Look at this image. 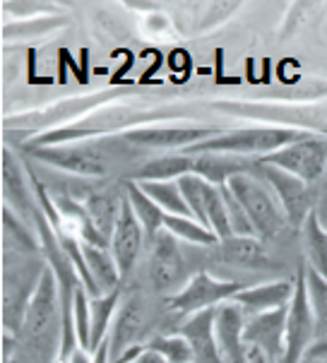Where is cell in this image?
Instances as JSON below:
<instances>
[{
  "mask_svg": "<svg viewBox=\"0 0 327 363\" xmlns=\"http://www.w3.org/2000/svg\"><path fill=\"white\" fill-rule=\"evenodd\" d=\"M17 342H20V356H27L29 363H58L60 359L63 311H60L58 279L51 267H46L41 277V284L36 289Z\"/></svg>",
  "mask_w": 327,
  "mask_h": 363,
  "instance_id": "cell-1",
  "label": "cell"
},
{
  "mask_svg": "<svg viewBox=\"0 0 327 363\" xmlns=\"http://www.w3.org/2000/svg\"><path fill=\"white\" fill-rule=\"evenodd\" d=\"M138 150L126 138H101L84 140L75 145H55V147H22L29 159L65 171L79 178H106L121 162H126Z\"/></svg>",
  "mask_w": 327,
  "mask_h": 363,
  "instance_id": "cell-2",
  "label": "cell"
},
{
  "mask_svg": "<svg viewBox=\"0 0 327 363\" xmlns=\"http://www.w3.org/2000/svg\"><path fill=\"white\" fill-rule=\"evenodd\" d=\"M166 113H150V111H138L133 106H106L92 111L75 123L53 128L46 133H36L22 147H55V145H75L84 140H101L113 138V133L126 135L128 130L142 128V123H150L162 118Z\"/></svg>",
  "mask_w": 327,
  "mask_h": 363,
  "instance_id": "cell-3",
  "label": "cell"
},
{
  "mask_svg": "<svg viewBox=\"0 0 327 363\" xmlns=\"http://www.w3.org/2000/svg\"><path fill=\"white\" fill-rule=\"evenodd\" d=\"M3 328L17 337L48 264L44 255H20L10 250H3Z\"/></svg>",
  "mask_w": 327,
  "mask_h": 363,
  "instance_id": "cell-4",
  "label": "cell"
},
{
  "mask_svg": "<svg viewBox=\"0 0 327 363\" xmlns=\"http://www.w3.org/2000/svg\"><path fill=\"white\" fill-rule=\"evenodd\" d=\"M306 130L299 128H277V125H260V128H236V130H221L214 138L205 140L200 145H193L183 150V155H205V152H217V155H236V157H267L282 147L292 145Z\"/></svg>",
  "mask_w": 327,
  "mask_h": 363,
  "instance_id": "cell-5",
  "label": "cell"
},
{
  "mask_svg": "<svg viewBox=\"0 0 327 363\" xmlns=\"http://www.w3.org/2000/svg\"><path fill=\"white\" fill-rule=\"evenodd\" d=\"M226 188L231 190V195L240 202L243 212L248 214L253 229H255V236L260 241L262 238H275L289 224L279 202L275 198V193L255 171L233 176L226 183Z\"/></svg>",
  "mask_w": 327,
  "mask_h": 363,
  "instance_id": "cell-6",
  "label": "cell"
},
{
  "mask_svg": "<svg viewBox=\"0 0 327 363\" xmlns=\"http://www.w3.org/2000/svg\"><path fill=\"white\" fill-rule=\"evenodd\" d=\"M240 289H245L240 281L217 279V277L209 272H195L181 291L166 298V308L174 313V315L190 318L195 313L219 308L221 303H226V301L236 296Z\"/></svg>",
  "mask_w": 327,
  "mask_h": 363,
  "instance_id": "cell-7",
  "label": "cell"
},
{
  "mask_svg": "<svg viewBox=\"0 0 327 363\" xmlns=\"http://www.w3.org/2000/svg\"><path fill=\"white\" fill-rule=\"evenodd\" d=\"M257 164L277 166V169L287 171V174L301 178V181L313 183L325 174L327 138L306 130L299 140H294L292 145H287V147H282V150L272 152V155L257 159Z\"/></svg>",
  "mask_w": 327,
  "mask_h": 363,
  "instance_id": "cell-8",
  "label": "cell"
},
{
  "mask_svg": "<svg viewBox=\"0 0 327 363\" xmlns=\"http://www.w3.org/2000/svg\"><path fill=\"white\" fill-rule=\"evenodd\" d=\"M294 281V298L287 308V354H284V363H304L311 347L318 340L316 318H313L311 301H308L304 260H301L299 269H296Z\"/></svg>",
  "mask_w": 327,
  "mask_h": 363,
  "instance_id": "cell-9",
  "label": "cell"
},
{
  "mask_svg": "<svg viewBox=\"0 0 327 363\" xmlns=\"http://www.w3.org/2000/svg\"><path fill=\"white\" fill-rule=\"evenodd\" d=\"M147 245H150L147 277H150L152 289L157 294H164L166 298L174 296L190 279V277H186V260H183L181 248H178V238H174L164 229Z\"/></svg>",
  "mask_w": 327,
  "mask_h": 363,
  "instance_id": "cell-10",
  "label": "cell"
},
{
  "mask_svg": "<svg viewBox=\"0 0 327 363\" xmlns=\"http://www.w3.org/2000/svg\"><path fill=\"white\" fill-rule=\"evenodd\" d=\"M255 174L260 176L270 186V190L275 193L289 226L301 231L308 214L313 212V198H311V188H308L311 183L301 181V178L287 174V171L277 169V166H265V164L255 166Z\"/></svg>",
  "mask_w": 327,
  "mask_h": 363,
  "instance_id": "cell-11",
  "label": "cell"
},
{
  "mask_svg": "<svg viewBox=\"0 0 327 363\" xmlns=\"http://www.w3.org/2000/svg\"><path fill=\"white\" fill-rule=\"evenodd\" d=\"M219 128L205 125H142L135 130H128L123 138L138 150H188L193 145H200L205 140L219 135Z\"/></svg>",
  "mask_w": 327,
  "mask_h": 363,
  "instance_id": "cell-12",
  "label": "cell"
},
{
  "mask_svg": "<svg viewBox=\"0 0 327 363\" xmlns=\"http://www.w3.org/2000/svg\"><path fill=\"white\" fill-rule=\"evenodd\" d=\"M152 308L142 296H131L126 303L121 306L118 315L113 323V335H109L111 340V359L118 363L135 347H145L140 342V337L150 330L152 325Z\"/></svg>",
  "mask_w": 327,
  "mask_h": 363,
  "instance_id": "cell-13",
  "label": "cell"
},
{
  "mask_svg": "<svg viewBox=\"0 0 327 363\" xmlns=\"http://www.w3.org/2000/svg\"><path fill=\"white\" fill-rule=\"evenodd\" d=\"M3 198L5 207H10L27 224L34 226V221L41 212L39 200L34 195L29 174H24L20 159H17V155L10 147H3Z\"/></svg>",
  "mask_w": 327,
  "mask_h": 363,
  "instance_id": "cell-14",
  "label": "cell"
},
{
  "mask_svg": "<svg viewBox=\"0 0 327 363\" xmlns=\"http://www.w3.org/2000/svg\"><path fill=\"white\" fill-rule=\"evenodd\" d=\"M287 308L257 313L245 320L243 340L248 349H260L272 363H284L287 354Z\"/></svg>",
  "mask_w": 327,
  "mask_h": 363,
  "instance_id": "cell-15",
  "label": "cell"
},
{
  "mask_svg": "<svg viewBox=\"0 0 327 363\" xmlns=\"http://www.w3.org/2000/svg\"><path fill=\"white\" fill-rule=\"evenodd\" d=\"M248 313L233 301H226L214 315V335H217L219 354L224 363H245L248 361V344L243 340Z\"/></svg>",
  "mask_w": 327,
  "mask_h": 363,
  "instance_id": "cell-16",
  "label": "cell"
},
{
  "mask_svg": "<svg viewBox=\"0 0 327 363\" xmlns=\"http://www.w3.org/2000/svg\"><path fill=\"white\" fill-rule=\"evenodd\" d=\"M147 243V236L142 231L138 217H135L131 202L123 195V207H121V217L116 221V229L111 233V255H113L116 264L121 269V277L126 279L133 272L135 262L140 257L142 245Z\"/></svg>",
  "mask_w": 327,
  "mask_h": 363,
  "instance_id": "cell-17",
  "label": "cell"
},
{
  "mask_svg": "<svg viewBox=\"0 0 327 363\" xmlns=\"http://www.w3.org/2000/svg\"><path fill=\"white\" fill-rule=\"evenodd\" d=\"M294 279H277V281H265V284L245 286L233 296L231 301L238 303L248 315H257V313H270L287 308L294 298Z\"/></svg>",
  "mask_w": 327,
  "mask_h": 363,
  "instance_id": "cell-18",
  "label": "cell"
},
{
  "mask_svg": "<svg viewBox=\"0 0 327 363\" xmlns=\"http://www.w3.org/2000/svg\"><path fill=\"white\" fill-rule=\"evenodd\" d=\"M214 315H217V308L195 313V315L183 320L178 328V332L186 337L190 349H193L195 363H224L219 354L217 335H214Z\"/></svg>",
  "mask_w": 327,
  "mask_h": 363,
  "instance_id": "cell-19",
  "label": "cell"
},
{
  "mask_svg": "<svg viewBox=\"0 0 327 363\" xmlns=\"http://www.w3.org/2000/svg\"><path fill=\"white\" fill-rule=\"evenodd\" d=\"M193 157V174L205 178L209 186H226L233 176L250 174L255 171L257 159L236 157V155H217V152H205V155H190Z\"/></svg>",
  "mask_w": 327,
  "mask_h": 363,
  "instance_id": "cell-20",
  "label": "cell"
},
{
  "mask_svg": "<svg viewBox=\"0 0 327 363\" xmlns=\"http://www.w3.org/2000/svg\"><path fill=\"white\" fill-rule=\"evenodd\" d=\"M193 174V157L190 155H162V157H152L147 162H142L140 166L128 174V181L135 183H164V181H178V178Z\"/></svg>",
  "mask_w": 327,
  "mask_h": 363,
  "instance_id": "cell-21",
  "label": "cell"
},
{
  "mask_svg": "<svg viewBox=\"0 0 327 363\" xmlns=\"http://www.w3.org/2000/svg\"><path fill=\"white\" fill-rule=\"evenodd\" d=\"M217 250L221 260L238 269H267L272 264L260 238L233 236L229 241H221L217 245Z\"/></svg>",
  "mask_w": 327,
  "mask_h": 363,
  "instance_id": "cell-22",
  "label": "cell"
},
{
  "mask_svg": "<svg viewBox=\"0 0 327 363\" xmlns=\"http://www.w3.org/2000/svg\"><path fill=\"white\" fill-rule=\"evenodd\" d=\"M126 198H128V202H131V207H133L135 217H138V221H140L142 231H145L147 243L154 241V238H157L159 233L164 231L166 212L135 181L126 183Z\"/></svg>",
  "mask_w": 327,
  "mask_h": 363,
  "instance_id": "cell-23",
  "label": "cell"
},
{
  "mask_svg": "<svg viewBox=\"0 0 327 363\" xmlns=\"http://www.w3.org/2000/svg\"><path fill=\"white\" fill-rule=\"evenodd\" d=\"M3 250L20 255H39L41 241L32 233V224H27L20 214L3 205Z\"/></svg>",
  "mask_w": 327,
  "mask_h": 363,
  "instance_id": "cell-24",
  "label": "cell"
},
{
  "mask_svg": "<svg viewBox=\"0 0 327 363\" xmlns=\"http://www.w3.org/2000/svg\"><path fill=\"white\" fill-rule=\"evenodd\" d=\"M82 255H84V260H87L92 279H94L96 289L101 291V296L121 289L123 277H121L118 264L113 260V255H111V248H96V245L82 243Z\"/></svg>",
  "mask_w": 327,
  "mask_h": 363,
  "instance_id": "cell-25",
  "label": "cell"
},
{
  "mask_svg": "<svg viewBox=\"0 0 327 363\" xmlns=\"http://www.w3.org/2000/svg\"><path fill=\"white\" fill-rule=\"evenodd\" d=\"M301 243H304V253H306L304 262L327 279V231L323 221L318 219L316 209L308 214L306 224L301 226Z\"/></svg>",
  "mask_w": 327,
  "mask_h": 363,
  "instance_id": "cell-26",
  "label": "cell"
},
{
  "mask_svg": "<svg viewBox=\"0 0 327 363\" xmlns=\"http://www.w3.org/2000/svg\"><path fill=\"white\" fill-rule=\"evenodd\" d=\"M123 289H116L111 294L104 296L89 298V311H92V354L109 340V328L111 323H116L118 315V306H121Z\"/></svg>",
  "mask_w": 327,
  "mask_h": 363,
  "instance_id": "cell-27",
  "label": "cell"
},
{
  "mask_svg": "<svg viewBox=\"0 0 327 363\" xmlns=\"http://www.w3.org/2000/svg\"><path fill=\"white\" fill-rule=\"evenodd\" d=\"M84 207H87L96 231L111 243V233H113L116 221L121 217L123 198H118V195H109V193H96V195H89L87 202H84Z\"/></svg>",
  "mask_w": 327,
  "mask_h": 363,
  "instance_id": "cell-28",
  "label": "cell"
},
{
  "mask_svg": "<svg viewBox=\"0 0 327 363\" xmlns=\"http://www.w3.org/2000/svg\"><path fill=\"white\" fill-rule=\"evenodd\" d=\"M164 229L171 233L178 241H186L190 245H205V248H217L219 238L207 229L205 224H200L193 217H178V214H166L164 217Z\"/></svg>",
  "mask_w": 327,
  "mask_h": 363,
  "instance_id": "cell-29",
  "label": "cell"
},
{
  "mask_svg": "<svg viewBox=\"0 0 327 363\" xmlns=\"http://www.w3.org/2000/svg\"><path fill=\"white\" fill-rule=\"evenodd\" d=\"M150 198L164 209L166 214H178V217H190V209L183 200L181 186L178 181H164V183H138Z\"/></svg>",
  "mask_w": 327,
  "mask_h": 363,
  "instance_id": "cell-30",
  "label": "cell"
},
{
  "mask_svg": "<svg viewBox=\"0 0 327 363\" xmlns=\"http://www.w3.org/2000/svg\"><path fill=\"white\" fill-rule=\"evenodd\" d=\"M306 289H308V301H311V311L316 318V332L318 340L327 337V279L313 267L306 264Z\"/></svg>",
  "mask_w": 327,
  "mask_h": 363,
  "instance_id": "cell-31",
  "label": "cell"
},
{
  "mask_svg": "<svg viewBox=\"0 0 327 363\" xmlns=\"http://www.w3.org/2000/svg\"><path fill=\"white\" fill-rule=\"evenodd\" d=\"M67 20L58 15H39V17H29V20L15 22V24H5L3 27V39H27V36H44L53 29H60Z\"/></svg>",
  "mask_w": 327,
  "mask_h": 363,
  "instance_id": "cell-32",
  "label": "cell"
},
{
  "mask_svg": "<svg viewBox=\"0 0 327 363\" xmlns=\"http://www.w3.org/2000/svg\"><path fill=\"white\" fill-rule=\"evenodd\" d=\"M145 347L159 352L169 363H195L193 349L181 332L178 335H154L152 340L145 342Z\"/></svg>",
  "mask_w": 327,
  "mask_h": 363,
  "instance_id": "cell-33",
  "label": "cell"
},
{
  "mask_svg": "<svg viewBox=\"0 0 327 363\" xmlns=\"http://www.w3.org/2000/svg\"><path fill=\"white\" fill-rule=\"evenodd\" d=\"M89 294L84 286L77 289L75 306H72V320H75V335L79 342V349L92 354V311H89Z\"/></svg>",
  "mask_w": 327,
  "mask_h": 363,
  "instance_id": "cell-34",
  "label": "cell"
},
{
  "mask_svg": "<svg viewBox=\"0 0 327 363\" xmlns=\"http://www.w3.org/2000/svg\"><path fill=\"white\" fill-rule=\"evenodd\" d=\"M306 361H327V337L316 340V344H313L311 352L306 356Z\"/></svg>",
  "mask_w": 327,
  "mask_h": 363,
  "instance_id": "cell-35",
  "label": "cell"
},
{
  "mask_svg": "<svg viewBox=\"0 0 327 363\" xmlns=\"http://www.w3.org/2000/svg\"><path fill=\"white\" fill-rule=\"evenodd\" d=\"M133 363H169L159 352H154L150 347H142V352L135 356Z\"/></svg>",
  "mask_w": 327,
  "mask_h": 363,
  "instance_id": "cell-36",
  "label": "cell"
},
{
  "mask_svg": "<svg viewBox=\"0 0 327 363\" xmlns=\"http://www.w3.org/2000/svg\"><path fill=\"white\" fill-rule=\"evenodd\" d=\"M111 361H113L111 359V340H106L94 354H92V363H111Z\"/></svg>",
  "mask_w": 327,
  "mask_h": 363,
  "instance_id": "cell-37",
  "label": "cell"
},
{
  "mask_svg": "<svg viewBox=\"0 0 327 363\" xmlns=\"http://www.w3.org/2000/svg\"><path fill=\"white\" fill-rule=\"evenodd\" d=\"M245 363H272V361H270L260 349H248V361Z\"/></svg>",
  "mask_w": 327,
  "mask_h": 363,
  "instance_id": "cell-38",
  "label": "cell"
},
{
  "mask_svg": "<svg viewBox=\"0 0 327 363\" xmlns=\"http://www.w3.org/2000/svg\"><path fill=\"white\" fill-rule=\"evenodd\" d=\"M60 363H70V361H60Z\"/></svg>",
  "mask_w": 327,
  "mask_h": 363,
  "instance_id": "cell-39",
  "label": "cell"
}]
</instances>
